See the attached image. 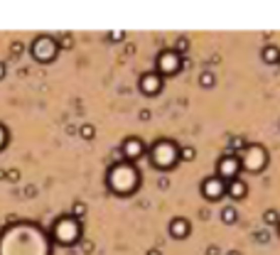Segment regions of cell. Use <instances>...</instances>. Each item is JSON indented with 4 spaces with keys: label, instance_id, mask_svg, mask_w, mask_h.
I'll return each mask as SVG.
<instances>
[{
    "label": "cell",
    "instance_id": "obj_34",
    "mask_svg": "<svg viewBox=\"0 0 280 255\" xmlns=\"http://www.w3.org/2000/svg\"><path fill=\"white\" fill-rule=\"evenodd\" d=\"M278 236H280V223H278Z\"/></svg>",
    "mask_w": 280,
    "mask_h": 255
},
{
    "label": "cell",
    "instance_id": "obj_32",
    "mask_svg": "<svg viewBox=\"0 0 280 255\" xmlns=\"http://www.w3.org/2000/svg\"><path fill=\"white\" fill-rule=\"evenodd\" d=\"M5 76V64H0V79Z\"/></svg>",
    "mask_w": 280,
    "mask_h": 255
},
{
    "label": "cell",
    "instance_id": "obj_21",
    "mask_svg": "<svg viewBox=\"0 0 280 255\" xmlns=\"http://www.w3.org/2000/svg\"><path fill=\"white\" fill-rule=\"evenodd\" d=\"M199 84H202L204 89H211V86H214V74H211V72H202V76H199Z\"/></svg>",
    "mask_w": 280,
    "mask_h": 255
},
{
    "label": "cell",
    "instance_id": "obj_7",
    "mask_svg": "<svg viewBox=\"0 0 280 255\" xmlns=\"http://www.w3.org/2000/svg\"><path fill=\"white\" fill-rule=\"evenodd\" d=\"M157 74L160 76H175V74L182 69V56H177L172 49H165L157 54Z\"/></svg>",
    "mask_w": 280,
    "mask_h": 255
},
{
    "label": "cell",
    "instance_id": "obj_13",
    "mask_svg": "<svg viewBox=\"0 0 280 255\" xmlns=\"http://www.w3.org/2000/svg\"><path fill=\"white\" fill-rule=\"evenodd\" d=\"M261 59L265 64H280V49L275 44H265L261 52Z\"/></svg>",
    "mask_w": 280,
    "mask_h": 255
},
{
    "label": "cell",
    "instance_id": "obj_23",
    "mask_svg": "<svg viewBox=\"0 0 280 255\" xmlns=\"http://www.w3.org/2000/svg\"><path fill=\"white\" fill-rule=\"evenodd\" d=\"M5 145H8V130L0 123V150H5Z\"/></svg>",
    "mask_w": 280,
    "mask_h": 255
},
{
    "label": "cell",
    "instance_id": "obj_12",
    "mask_svg": "<svg viewBox=\"0 0 280 255\" xmlns=\"http://www.w3.org/2000/svg\"><path fill=\"white\" fill-rule=\"evenodd\" d=\"M226 194H229L231 199H243V197L248 194V186H246V182H241V179H231V182L226 184Z\"/></svg>",
    "mask_w": 280,
    "mask_h": 255
},
{
    "label": "cell",
    "instance_id": "obj_6",
    "mask_svg": "<svg viewBox=\"0 0 280 255\" xmlns=\"http://www.w3.org/2000/svg\"><path fill=\"white\" fill-rule=\"evenodd\" d=\"M239 172H241V160L236 155H224L216 164V177L226 184L231 179H239Z\"/></svg>",
    "mask_w": 280,
    "mask_h": 255
},
{
    "label": "cell",
    "instance_id": "obj_11",
    "mask_svg": "<svg viewBox=\"0 0 280 255\" xmlns=\"http://www.w3.org/2000/svg\"><path fill=\"white\" fill-rule=\"evenodd\" d=\"M189 231H192V226H189L187 219H172V223H170V236L177 238V240H180V238H187Z\"/></svg>",
    "mask_w": 280,
    "mask_h": 255
},
{
    "label": "cell",
    "instance_id": "obj_28",
    "mask_svg": "<svg viewBox=\"0 0 280 255\" xmlns=\"http://www.w3.org/2000/svg\"><path fill=\"white\" fill-rule=\"evenodd\" d=\"M81 250H84V253H93V243H91V240H89V243H84V245H81Z\"/></svg>",
    "mask_w": 280,
    "mask_h": 255
},
{
    "label": "cell",
    "instance_id": "obj_1",
    "mask_svg": "<svg viewBox=\"0 0 280 255\" xmlns=\"http://www.w3.org/2000/svg\"><path fill=\"white\" fill-rule=\"evenodd\" d=\"M108 186L111 192L126 197V194H133L138 189V172L131 162H116L108 172Z\"/></svg>",
    "mask_w": 280,
    "mask_h": 255
},
{
    "label": "cell",
    "instance_id": "obj_14",
    "mask_svg": "<svg viewBox=\"0 0 280 255\" xmlns=\"http://www.w3.org/2000/svg\"><path fill=\"white\" fill-rule=\"evenodd\" d=\"M197 157V147L194 145H182L177 147V160H185V162H194Z\"/></svg>",
    "mask_w": 280,
    "mask_h": 255
},
{
    "label": "cell",
    "instance_id": "obj_3",
    "mask_svg": "<svg viewBox=\"0 0 280 255\" xmlns=\"http://www.w3.org/2000/svg\"><path fill=\"white\" fill-rule=\"evenodd\" d=\"M150 157H152V164H155L157 169H170V167H175V164L180 162V160H177V145H175L172 140L155 143Z\"/></svg>",
    "mask_w": 280,
    "mask_h": 255
},
{
    "label": "cell",
    "instance_id": "obj_16",
    "mask_svg": "<svg viewBox=\"0 0 280 255\" xmlns=\"http://www.w3.org/2000/svg\"><path fill=\"white\" fill-rule=\"evenodd\" d=\"M172 52H175L177 56L187 54V52H189V39H187V37H180V39L175 42V49H172Z\"/></svg>",
    "mask_w": 280,
    "mask_h": 255
},
{
    "label": "cell",
    "instance_id": "obj_4",
    "mask_svg": "<svg viewBox=\"0 0 280 255\" xmlns=\"http://www.w3.org/2000/svg\"><path fill=\"white\" fill-rule=\"evenodd\" d=\"M30 52H32V56L37 59L39 64H49V61H54V59H57V52H59V47H57V39H54V37L39 35V37H35V42H32Z\"/></svg>",
    "mask_w": 280,
    "mask_h": 255
},
{
    "label": "cell",
    "instance_id": "obj_5",
    "mask_svg": "<svg viewBox=\"0 0 280 255\" xmlns=\"http://www.w3.org/2000/svg\"><path fill=\"white\" fill-rule=\"evenodd\" d=\"M268 164V152L261 145H246L241 157V167H246L248 172H261Z\"/></svg>",
    "mask_w": 280,
    "mask_h": 255
},
{
    "label": "cell",
    "instance_id": "obj_20",
    "mask_svg": "<svg viewBox=\"0 0 280 255\" xmlns=\"http://www.w3.org/2000/svg\"><path fill=\"white\" fill-rule=\"evenodd\" d=\"M57 47L72 49V47H74V37H72V35H59V39H57Z\"/></svg>",
    "mask_w": 280,
    "mask_h": 255
},
{
    "label": "cell",
    "instance_id": "obj_17",
    "mask_svg": "<svg viewBox=\"0 0 280 255\" xmlns=\"http://www.w3.org/2000/svg\"><path fill=\"white\" fill-rule=\"evenodd\" d=\"M79 135H81L84 140H93V138H96V128H93L91 123H84V125L79 128Z\"/></svg>",
    "mask_w": 280,
    "mask_h": 255
},
{
    "label": "cell",
    "instance_id": "obj_33",
    "mask_svg": "<svg viewBox=\"0 0 280 255\" xmlns=\"http://www.w3.org/2000/svg\"><path fill=\"white\" fill-rule=\"evenodd\" d=\"M226 255H241V253H239V250H229Z\"/></svg>",
    "mask_w": 280,
    "mask_h": 255
},
{
    "label": "cell",
    "instance_id": "obj_10",
    "mask_svg": "<svg viewBox=\"0 0 280 255\" xmlns=\"http://www.w3.org/2000/svg\"><path fill=\"white\" fill-rule=\"evenodd\" d=\"M143 152H145V143H143L140 138H128V140L121 145V155L126 157V162L143 157Z\"/></svg>",
    "mask_w": 280,
    "mask_h": 255
},
{
    "label": "cell",
    "instance_id": "obj_25",
    "mask_svg": "<svg viewBox=\"0 0 280 255\" xmlns=\"http://www.w3.org/2000/svg\"><path fill=\"white\" fill-rule=\"evenodd\" d=\"M256 240H258V243H268V240H270V233H268V231H256Z\"/></svg>",
    "mask_w": 280,
    "mask_h": 255
},
{
    "label": "cell",
    "instance_id": "obj_30",
    "mask_svg": "<svg viewBox=\"0 0 280 255\" xmlns=\"http://www.w3.org/2000/svg\"><path fill=\"white\" fill-rule=\"evenodd\" d=\"M206 255H219V248H216V245H211V248L206 250Z\"/></svg>",
    "mask_w": 280,
    "mask_h": 255
},
{
    "label": "cell",
    "instance_id": "obj_15",
    "mask_svg": "<svg viewBox=\"0 0 280 255\" xmlns=\"http://www.w3.org/2000/svg\"><path fill=\"white\" fill-rule=\"evenodd\" d=\"M236 219H239V214H236L234 206H224V209H221V221H224V223L231 226V223H236Z\"/></svg>",
    "mask_w": 280,
    "mask_h": 255
},
{
    "label": "cell",
    "instance_id": "obj_2",
    "mask_svg": "<svg viewBox=\"0 0 280 255\" xmlns=\"http://www.w3.org/2000/svg\"><path fill=\"white\" fill-rule=\"evenodd\" d=\"M52 233H54L57 243L72 245V243H76L79 236H81V223H79V219H74V216H62V219H57Z\"/></svg>",
    "mask_w": 280,
    "mask_h": 255
},
{
    "label": "cell",
    "instance_id": "obj_26",
    "mask_svg": "<svg viewBox=\"0 0 280 255\" xmlns=\"http://www.w3.org/2000/svg\"><path fill=\"white\" fill-rule=\"evenodd\" d=\"M5 177H8L10 182H18V179H20V172H18V169H10V172H8Z\"/></svg>",
    "mask_w": 280,
    "mask_h": 255
},
{
    "label": "cell",
    "instance_id": "obj_31",
    "mask_svg": "<svg viewBox=\"0 0 280 255\" xmlns=\"http://www.w3.org/2000/svg\"><path fill=\"white\" fill-rule=\"evenodd\" d=\"M148 255H162V253H160L157 248H152V250H148Z\"/></svg>",
    "mask_w": 280,
    "mask_h": 255
},
{
    "label": "cell",
    "instance_id": "obj_24",
    "mask_svg": "<svg viewBox=\"0 0 280 255\" xmlns=\"http://www.w3.org/2000/svg\"><path fill=\"white\" fill-rule=\"evenodd\" d=\"M86 214V206L81 204V201H76L74 204V219H79V216H84Z\"/></svg>",
    "mask_w": 280,
    "mask_h": 255
},
{
    "label": "cell",
    "instance_id": "obj_9",
    "mask_svg": "<svg viewBox=\"0 0 280 255\" xmlns=\"http://www.w3.org/2000/svg\"><path fill=\"white\" fill-rule=\"evenodd\" d=\"M140 91L145 93V96H157V93L162 91V76L155 72H148L140 76Z\"/></svg>",
    "mask_w": 280,
    "mask_h": 255
},
{
    "label": "cell",
    "instance_id": "obj_19",
    "mask_svg": "<svg viewBox=\"0 0 280 255\" xmlns=\"http://www.w3.org/2000/svg\"><path fill=\"white\" fill-rule=\"evenodd\" d=\"M229 147H231L234 152H243V150H246V140H243L241 135H236V138H231V143H229Z\"/></svg>",
    "mask_w": 280,
    "mask_h": 255
},
{
    "label": "cell",
    "instance_id": "obj_29",
    "mask_svg": "<svg viewBox=\"0 0 280 255\" xmlns=\"http://www.w3.org/2000/svg\"><path fill=\"white\" fill-rule=\"evenodd\" d=\"M140 120H150V110H140Z\"/></svg>",
    "mask_w": 280,
    "mask_h": 255
},
{
    "label": "cell",
    "instance_id": "obj_27",
    "mask_svg": "<svg viewBox=\"0 0 280 255\" xmlns=\"http://www.w3.org/2000/svg\"><path fill=\"white\" fill-rule=\"evenodd\" d=\"M108 39H113V42H121V39H123V32H111V35H108Z\"/></svg>",
    "mask_w": 280,
    "mask_h": 255
},
{
    "label": "cell",
    "instance_id": "obj_22",
    "mask_svg": "<svg viewBox=\"0 0 280 255\" xmlns=\"http://www.w3.org/2000/svg\"><path fill=\"white\" fill-rule=\"evenodd\" d=\"M25 52V47H22V42H13V47H10V54L13 56H20Z\"/></svg>",
    "mask_w": 280,
    "mask_h": 255
},
{
    "label": "cell",
    "instance_id": "obj_8",
    "mask_svg": "<svg viewBox=\"0 0 280 255\" xmlns=\"http://www.w3.org/2000/svg\"><path fill=\"white\" fill-rule=\"evenodd\" d=\"M226 194V182H221L219 177H206L202 182V197L209 201H216L221 199Z\"/></svg>",
    "mask_w": 280,
    "mask_h": 255
},
{
    "label": "cell",
    "instance_id": "obj_18",
    "mask_svg": "<svg viewBox=\"0 0 280 255\" xmlns=\"http://www.w3.org/2000/svg\"><path fill=\"white\" fill-rule=\"evenodd\" d=\"M263 221H265L268 226H278V223H280V214L275 211V209H268V211L263 214Z\"/></svg>",
    "mask_w": 280,
    "mask_h": 255
}]
</instances>
